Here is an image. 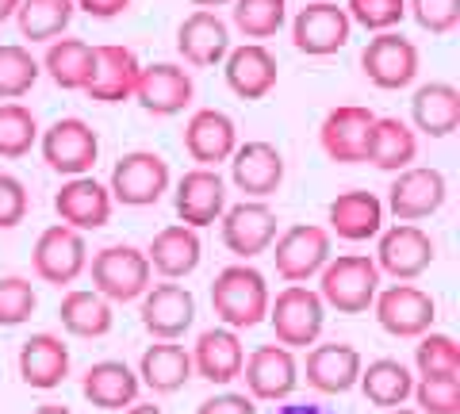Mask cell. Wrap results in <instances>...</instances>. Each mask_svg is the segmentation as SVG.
I'll use <instances>...</instances> for the list:
<instances>
[{
  "instance_id": "cell-1",
  "label": "cell",
  "mask_w": 460,
  "mask_h": 414,
  "mask_svg": "<svg viewBox=\"0 0 460 414\" xmlns=\"http://www.w3.org/2000/svg\"><path fill=\"white\" fill-rule=\"evenodd\" d=\"M269 284L250 261L226 265L211 284V307L215 319L230 330H253L269 315Z\"/></svg>"
},
{
  "instance_id": "cell-2",
  "label": "cell",
  "mask_w": 460,
  "mask_h": 414,
  "mask_svg": "<svg viewBox=\"0 0 460 414\" xmlns=\"http://www.w3.org/2000/svg\"><path fill=\"white\" fill-rule=\"evenodd\" d=\"M380 292V269L368 253H338L319 269V295L338 315H365Z\"/></svg>"
},
{
  "instance_id": "cell-3",
  "label": "cell",
  "mask_w": 460,
  "mask_h": 414,
  "mask_svg": "<svg viewBox=\"0 0 460 414\" xmlns=\"http://www.w3.org/2000/svg\"><path fill=\"white\" fill-rule=\"evenodd\" d=\"M272 334L288 349H307L319 341L323 322H326V304L323 295L307 288V284H288L277 299H269V315Z\"/></svg>"
},
{
  "instance_id": "cell-4",
  "label": "cell",
  "mask_w": 460,
  "mask_h": 414,
  "mask_svg": "<svg viewBox=\"0 0 460 414\" xmlns=\"http://www.w3.org/2000/svg\"><path fill=\"white\" fill-rule=\"evenodd\" d=\"M84 269L93 273V288L104 299H111V304H131V299H138L150 288V277H154L146 250H135V246H127V242L96 250Z\"/></svg>"
},
{
  "instance_id": "cell-5",
  "label": "cell",
  "mask_w": 460,
  "mask_h": 414,
  "mask_svg": "<svg viewBox=\"0 0 460 414\" xmlns=\"http://www.w3.org/2000/svg\"><path fill=\"white\" fill-rule=\"evenodd\" d=\"M111 199L123 207H150L169 192V162L154 150H131L111 165Z\"/></svg>"
},
{
  "instance_id": "cell-6",
  "label": "cell",
  "mask_w": 460,
  "mask_h": 414,
  "mask_svg": "<svg viewBox=\"0 0 460 414\" xmlns=\"http://www.w3.org/2000/svg\"><path fill=\"white\" fill-rule=\"evenodd\" d=\"M89 265V246H84V231H74L66 223H54L39 234L31 250V269L42 284L54 288H69Z\"/></svg>"
},
{
  "instance_id": "cell-7",
  "label": "cell",
  "mask_w": 460,
  "mask_h": 414,
  "mask_svg": "<svg viewBox=\"0 0 460 414\" xmlns=\"http://www.w3.org/2000/svg\"><path fill=\"white\" fill-rule=\"evenodd\" d=\"M272 261H277V277L288 284H307L319 277V269L330 261V231L319 223H296L284 234L272 238Z\"/></svg>"
},
{
  "instance_id": "cell-8",
  "label": "cell",
  "mask_w": 460,
  "mask_h": 414,
  "mask_svg": "<svg viewBox=\"0 0 460 414\" xmlns=\"http://www.w3.org/2000/svg\"><path fill=\"white\" fill-rule=\"evenodd\" d=\"M39 146H42V162H47L54 173H62V177L93 173V165L100 158L96 131L77 116H66V119L50 123L47 131L39 135Z\"/></svg>"
},
{
  "instance_id": "cell-9",
  "label": "cell",
  "mask_w": 460,
  "mask_h": 414,
  "mask_svg": "<svg viewBox=\"0 0 460 414\" xmlns=\"http://www.w3.org/2000/svg\"><path fill=\"white\" fill-rule=\"evenodd\" d=\"M223 246L238 257V261H253V257L269 253L272 238L280 234V219L265 199H242V204L226 207L219 216Z\"/></svg>"
},
{
  "instance_id": "cell-10",
  "label": "cell",
  "mask_w": 460,
  "mask_h": 414,
  "mask_svg": "<svg viewBox=\"0 0 460 414\" xmlns=\"http://www.w3.org/2000/svg\"><path fill=\"white\" fill-rule=\"evenodd\" d=\"M445 196H449V184H445V173L434 165H407L399 169L392 189H387V207L399 223H419L429 219L434 211H441Z\"/></svg>"
},
{
  "instance_id": "cell-11",
  "label": "cell",
  "mask_w": 460,
  "mask_h": 414,
  "mask_svg": "<svg viewBox=\"0 0 460 414\" xmlns=\"http://www.w3.org/2000/svg\"><path fill=\"white\" fill-rule=\"evenodd\" d=\"M372 307H376V322L392 338H419L426 330H434V319H438L434 295L414 288L411 280H399L392 288L376 292Z\"/></svg>"
},
{
  "instance_id": "cell-12",
  "label": "cell",
  "mask_w": 460,
  "mask_h": 414,
  "mask_svg": "<svg viewBox=\"0 0 460 414\" xmlns=\"http://www.w3.org/2000/svg\"><path fill=\"white\" fill-rule=\"evenodd\" d=\"M438 257V246L419 223H395L380 231V250H376V269L395 280H419Z\"/></svg>"
},
{
  "instance_id": "cell-13",
  "label": "cell",
  "mask_w": 460,
  "mask_h": 414,
  "mask_svg": "<svg viewBox=\"0 0 460 414\" xmlns=\"http://www.w3.org/2000/svg\"><path fill=\"white\" fill-rule=\"evenodd\" d=\"M349 31L353 23L341 4H334V0H311L292 20V47L299 54H307V58H326V54H338L349 42Z\"/></svg>"
},
{
  "instance_id": "cell-14",
  "label": "cell",
  "mask_w": 460,
  "mask_h": 414,
  "mask_svg": "<svg viewBox=\"0 0 460 414\" xmlns=\"http://www.w3.org/2000/svg\"><path fill=\"white\" fill-rule=\"evenodd\" d=\"M361 69L384 92L407 89L419 77V47L399 31H376V39H368V47L361 50Z\"/></svg>"
},
{
  "instance_id": "cell-15",
  "label": "cell",
  "mask_w": 460,
  "mask_h": 414,
  "mask_svg": "<svg viewBox=\"0 0 460 414\" xmlns=\"http://www.w3.org/2000/svg\"><path fill=\"white\" fill-rule=\"evenodd\" d=\"M192 96H196V84L189 69L172 66V62H154L138 69L131 100H138V108L150 111V116L169 119V116H181L192 104Z\"/></svg>"
},
{
  "instance_id": "cell-16",
  "label": "cell",
  "mask_w": 460,
  "mask_h": 414,
  "mask_svg": "<svg viewBox=\"0 0 460 414\" xmlns=\"http://www.w3.org/2000/svg\"><path fill=\"white\" fill-rule=\"evenodd\" d=\"M242 380H246V392L250 399H261V403H280L296 392L299 383V361L296 353L272 341V346H261L246 357L242 365Z\"/></svg>"
},
{
  "instance_id": "cell-17",
  "label": "cell",
  "mask_w": 460,
  "mask_h": 414,
  "mask_svg": "<svg viewBox=\"0 0 460 414\" xmlns=\"http://www.w3.org/2000/svg\"><path fill=\"white\" fill-rule=\"evenodd\" d=\"M138 69L142 62L131 47H119V42L93 47V74L81 92H89V100H96V104H123L135 96Z\"/></svg>"
},
{
  "instance_id": "cell-18",
  "label": "cell",
  "mask_w": 460,
  "mask_h": 414,
  "mask_svg": "<svg viewBox=\"0 0 460 414\" xmlns=\"http://www.w3.org/2000/svg\"><path fill=\"white\" fill-rule=\"evenodd\" d=\"M223 77L226 89L238 100H265L280 81V66L277 54H272L265 42H242V47H230L223 58Z\"/></svg>"
},
{
  "instance_id": "cell-19",
  "label": "cell",
  "mask_w": 460,
  "mask_h": 414,
  "mask_svg": "<svg viewBox=\"0 0 460 414\" xmlns=\"http://www.w3.org/2000/svg\"><path fill=\"white\" fill-rule=\"evenodd\" d=\"M138 299H142V307H138L142 326L157 341H177L196 322V295L184 284H172V280L150 284Z\"/></svg>"
},
{
  "instance_id": "cell-20",
  "label": "cell",
  "mask_w": 460,
  "mask_h": 414,
  "mask_svg": "<svg viewBox=\"0 0 460 414\" xmlns=\"http://www.w3.org/2000/svg\"><path fill=\"white\" fill-rule=\"evenodd\" d=\"M230 181L246 199H269L284 184V154L265 138L242 142L230 154Z\"/></svg>"
},
{
  "instance_id": "cell-21",
  "label": "cell",
  "mask_w": 460,
  "mask_h": 414,
  "mask_svg": "<svg viewBox=\"0 0 460 414\" xmlns=\"http://www.w3.org/2000/svg\"><path fill=\"white\" fill-rule=\"evenodd\" d=\"M372 119L376 111H368L361 104H341V108H330L326 119L319 127V142H323V154L338 165H357L365 162V146H368V131H372Z\"/></svg>"
},
{
  "instance_id": "cell-22",
  "label": "cell",
  "mask_w": 460,
  "mask_h": 414,
  "mask_svg": "<svg viewBox=\"0 0 460 414\" xmlns=\"http://www.w3.org/2000/svg\"><path fill=\"white\" fill-rule=\"evenodd\" d=\"M115 199L108 192V184H100L96 177L81 173V177H66V184L54 196V211L58 219L74 231H100L111 219Z\"/></svg>"
},
{
  "instance_id": "cell-23",
  "label": "cell",
  "mask_w": 460,
  "mask_h": 414,
  "mask_svg": "<svg viewBox=\"0 0 460 414\" xmlns=\"http://www.w3.org/2000/svg\"><path fill=\"white\" fill-rule=\"evenodd\" d=\"M361 353L349 341H314L307 349V361H304V373L307 383L323 395H345L349 388H357V376H361Z\"/></svg>"
},
{
  "instance_id": "cell-24",
  "label": "cell",
  "mask_w": 460,
  "mask_h": 414,
  "mask_svg": "<svg viewBox=\"0 0 460 414\" xmlns=\"http://www.w3.org/2000/svg\"><path fill=\"white\" fill-rule=\"evenodd\" d=\"M172 204H177L181 223H189V226L199 231V226L219 223V216L226 211V184H223V177L215 173V169L196 165L177 181Z\"/></svg>"
},
{
  "instance_id": "cell-25",
  "label": "cell",
  "mask_w": 460,
  "mask_h": 414,
  "mask_svg": "<svg viewBox=\"0 0 460 414\" xmlns=\"http://www.w3.org/2000/svg\"><path fill=\"white\" fill-rule=\"evenodd\" d=\"M234 146H238V127L219 108H199L184 123V150H189V158L196 165H208V169L223 165L230 162Z\"/></svg>"
},
{
  "instance_id": "cell-26",
  "label": "cell",
  "mask_w": 460,
  "mask_h": 414,
  "mask_svg": "<svg viewBox=\"0 0 460 414\" xmlns=\"http://www.w3.org/2000/svg\"><path fill=\"white\" fill-rule=\"evenodd\" d=\"M177 50L189 66H219L230 50V27L215 8H196L177 27Z\"/></svg>"
},
{
  "instance_id": "cell-27",
  "label": "cell",
  "mask_w": 460,
  "mask_h": 414,
  "mask_svg": "<svg viewBox=\"0 0 460 414\" xmlns=\"http://www.w3.org/2000/svg\"><path fill=\"white\" fill-rule=\"evenodd\" d=\"M20 380L35 392H54L62 388L69 376V346L58 334H31L20 346L16 357Z\"/></svg>"
},
{
  "instance_id": "cell-28",
  "label": "cell",
  "mask_w": 460,
  "mask_h": 414,
  "mask_svg": "<svg viewBox=\"0 0 460 414\" xmlns=\"http://www.w3.org/2000/svg\"><path fill=\"white\" fill-rule=\"evenodd\" d=\"M242 365H246V349H242L238 330L230 326H211L196 338L192 346V373L208 383H230L242 376Z\"/></svg>"
},
{
  "instance_id": "cell-29",
  "label": "cell",
  "mask_w": 460,
  "mask_h": 414,
  "mask_svg": "<svg viewBox=\"0 0 460 414\" xmlns=\"http://www.w3.org/2000/svg\"><path fill=\"white\" fill-rule=\"evenodd\" d=\"M326 223H330V234H338L345 242H368L384 231V199L365 189L338 192L330 199Z\"/></svg>"
},
{
  "instance_id": "cell-30",
  "label": "cell",
  "mask_w": 460,
  "mask_h": 414,
  "mask_svg": "<svg viewBox=\"0 0 460 414\" xmlns=\"http://www.w3.org/2000/svg\"><path fill=\"white\" fill-rule=\"evenodd\" d=\"M199 257H204V246H199L196 226H189V223H172L165 231H157L146 250L150 269L165 280H184L189 273H196Z\"/></svg>"
},
{
  "instance_id": "cell-31",
  "label": "cell",
  "mask_w": 460,
  "mask_h": 414,
  "mask_svg": "<svg viewBox=\"0 0 460 414\" xmlns=\"http://www.w3.org/2000/svg\"><path fill=\"white\" fill-rule=\"evenodd\" d=\"M142 380L127 361H96L81 376V392L96 410H127L138 399Z\"/></svg>"
},
{
  "instance_id": "cell-32",
  "label": "cell",
  "mask_w": 460,
  "mask_h": 414,
  "mask_svg": "<svg viewBox=\"0 0 460 414\" xmlns=\"http://www.w3.org/2000/svg\"><path fill=\"white\" fill-rule=\"evenodd\" d=\"M419 158V135L411 123H402L399 116H376L368 131V146H365V162L384 169V173H399Z\"/></svg>"
},
{
  "instance_id": "cell-33",
  "label": "cell",
  "mask_w": 460,
  "mask_h": 414,
  "mask_svg": "<svg viewBox=\"0 0 460 414\" xmlns=\"http://www.w3.org/2000/svg\"><path fill=\"white\" fill-rule=\"evenodd\" d=\"M411 123L426 138H449L460 127V89L449 81H429L411 100Z\"/></svg>"
},
{
  "instance_id": "cell-34",
  "label": "cell",
  "mask_w": 460,
  "mask_h": 414,
  "mask_svg": "<svg viewBox=\"0 0 460 414\" xmlns=\"http://www.w3.org/2000/svg\"><path fill=\"white\" fill-rule=\"evenodd\" d=\"M138 380L157 395L181 392L192 380V353L177 341H154L138 361Z\"/></svg>"
},
{
  "instance_id": "cell-35",
  "label": "cell",
  "mask_w": 460,
  "mask_h": 414,
  "mask_svg": "<svg viewBox=\"0 0 460 414\" xmlns=\"http://www.w3.org/2000/svg\"><path fill=\"white\" fill-rule=\"evenodd\" d=\"M58 319L74 338H104L111 330V299H104L96 288H69L58 307Z\"/></svg>"
},
{
  "instance_id": "cell-36",
  "label": "cell",
  "mask_w": 460,
  "mask_h": 414,
  "mask_svg": "<svg viewBox=\"0 0 460 414\" xmlns=\"http://www.w3.org/2000/svg\"><path fill=\"white\" fill-rule=\"evenodd\" d=\"M357 388L365 392V399L372 407H402L414 392V376L411 368L402 361H392V357H380V361H372L368 368H361V376H357Z\"/></svg>"
},
{
  "instance_id": "cell-37",
  "label": "cell",
  "mask_w": 460,
  "mask_h": 414,
  "mask_svg": "<svg viewBox=\"0 0 460 414\" xmlns=\"http://www.w3.org/2000/svg\"><path fill=\"white\" fill-rule=\"evenodd\" d=\"M42 69L50 74L58 89H84V81L93 74V47L84 39H50Z\"/></svg>"
},
{
  "instance_id": "cell-38",
  "label": "cell",
  "mask_w": 460,
  "mask_h": 414,
  "mask_svg": "<svg viewBox=\"0 0 460 414\" xmlns=\"http://www.w3.org/2000/svg\"><path fill=\"white\" fill-rule=\"evenodd\" d=\"M74 0H20L16 8V23L20 35L31 42H50L62 39V31L74 20Z\"/></svg>"
},
{
  "instance_id": "cell-39",
  "label": "cell",
  "mask_w": 460,
  "mask_h": 414,
  "mask_svg": "<svg viewBox=\"0 0 460 414\" xmlns=\"http://www.w3.org/2000/svg\"><path fill=\"white\" fill-rule=\"evenodd\" d=\"M230 4H234L230 20L253 42L272 39L288 20V0H230Z\"/></svg>"
},
{
  "instance_id": "cell-40",
  "label": "cell",
  "mask_w": 460,
  "mask_h": 414,
  "mask_svg": "<svg viewBox=\"0 0 460 414\" xmlns=\"http://www.w3.org/2000/svg\"><path fill=\"white\" fill-rule=\"evenodd\" d=\"M39 142V119L23 104H0V158H27Z\"/></svg>"
},
{
  "instance_id": "cell-41",
  "label": "cell",
  "mask_w": 460,
  "mask_h": 414,
  "mask_svg": "<svg viewBox=\"0 0 460 414\" xmlns=\"http://www.w3.org/2000/svg\"><path fill=\"white\" fill-rule=\"evenodd\" d=\"M42 66L31 58V50L20 42H0V96L20 100L35 89Z\"/></svg>"
},
{
  "instance_id": "cell-42",
  "label": "cell",
  "mask_w": 460,
  "mask_h": 414,
  "mask_svg": "<svg viewBox=\"0 0 460 414\" xmlns=\"http://www.w3.org/2000/svg\"><path fill=\"white\" fill-rule=\"evenodd\" d=\"M414 368L419 376H460V346L449 334L426 330L414 346Z\"/></svg>"
},
{
  "instance_id": "cell-43",
  "label": "cell",
  "mask_w": 460,
  "mask_h": 414,
  "mask_svg": "<svg viewBox=\"0 0 460 414\" xmlns=\"http://www.w3.org/2000/svg\"><path fill=\"white\" fill-rule=\"evenodd\" d=\"M349 23H361L365 31H395L407 16V0H345Z\"/></svg>"
},
{
  "instance_id": "cell-44",
  "label": "cell",
  "mask_w": 460,
  "mask_h": 414,
  "mask_svg": "<svg viewBox=\"0 0 460 414\" xmlns=\"http://www.w3.org/2000/svg\"><path fill=\"white\" fill-rule=\"evenodd\" d=\"M39 295L27 277H0V326H23L35 315Z\"/></svg>"
},
{
  "instance_id": "cell-45",
  "label": "cell",
  "mask_w": 460,
  "mask_h": 414,
  "mask_svg": "<svg viewBox=\"0 0 460 414\" xmlns=\"http://www.w3.org/2000/svg\"><path fill=\"white\" fill-rule=\"evenodd\" d=\"M411 395L422 414H460V376H422Z\"/></svg>"
},
{
  "instance_id": "cell-46",
  "label": "cell",
  "mask_w": 460,
  "mask_h": 414,
  "mask_svg": "<svg viewBox=\"0 0 460 414\" xmlns=\"http://www.w3.org/2000/svg\"><path fill=\"white\" fill-rule=\"evenodd\" d=\"M407 12L429 35H449L460 23V0H407Z\"/></svg>"
},
{
  "instance_id": "cell-47",
  "label": "cell",
  "mask_w": 460,
  "mask_h": 414,
  "mask_svg": "<svg viewBox=\"0 0 460 414\" xmlns=\"http://www.w3.org/2000/svg\"><path fill=\"white\" fill-rule=\"evenodd\" d=\"M31 211V196H27V184L12 173H0V231H12L20 226Z\"/></svg>"
},
{
  "instance_id": "cell-48",
  "label": "cell",
  "mask_w": 460,
  "mask_h": 414,
  "mask_svg": "<svg viewBox=\"0 0 460 414\" xmlns=\"http://www.w3.org/2000/svg\"><path fill=\"white\" fill-rule=\"evenodd\" d=\"M196 414H257L253 410V399L242 395V392H223V395H211L196 407Z\"/></svg>"
},
{
  "instance_id": "cell-49",
  "label": "cell",
  "mask_w": 460,
  "mask_h": 414,
  "mask_svg": "<svg viewBox=\"0 0 460 414\" xmlns=\"http://www.w3.org/2000/svg\"><path fill=\"white\" fill-rule=\"evenodd\" d=\"M74 8H81L93 20H115L131 8V0H74Z\"/></svg>"
},
{
  "instance_id": "cell-50",
  "label": "cell",
  "mask_w": 460,
  "mask_h": 414,
  "mask_svg": "<svg viewBox=\"0 0 460 414\" xmlns=\"http://www.w3.org/2000/svg\"><path fill=\"white\" fill-rule=\"evenodd\" d=\"M127 414H165V410H162V407H154V403H138V399H135V403L127 407Z\"/></svg>"
},
{
  "instance_id": "cell-51",
  "label": "cell",
  "mask_w": 460,
  "mask_h": 414,
  "mask_svg": "<svg viewBox=\"0 0 460 414\" xmlns=\"http://www.w3.org/2000/svg\"><path fill=\"white\" fill-rule=\"evenodd\" d=\"M16 8H20V0H0V23L16 16Z\"/></svg>"
},
{
  "instance_id": "cell-52",
  "label": "cell",
  "mask_w": 460,
  "mask_h": 414,
  "mask_svg": "<svg viewBox=\"0 0 460 414\" xmlns=\"http://www.w3.org/2000/svg\"><path fill=\"white\" fill-rule=\"evenodd\" d=\"M31 414H74L69 407H62V403H42L39 410H31Z\"/></svg>"
},
{
  "instance_id": "cell-53",
  "label": "cell",
  "mask_w": 460,
  "mask_h": 414,
  "mask_svg": "<svg viewBox=\"0 0 460 414\" xmlns=\"http://www.w3.org/2000/svg\"><path fill=\"white\" fill-rule=\"evenodd\" d=\"M280 414H326L323 407H284Z\"/></svg>"
},
{
  "instance_id": "cell-54",
  "label": "cell",
  "mask_w": 460,
  "mask_h": 414,
  "mask_svg": "<svg viewBox=\"0 0 460 414\" xmlns=\"http://www.w3.org/2000/svg\"><path fill=\"white\" fill-rule=\"evenodd\" d=\"M196 8H223V4H230V0H192Z\"/></svg>"
},
{
  "instance_id": "cell-55",
  "label": "cell",
  "mask_w": 460,
  "mask_h": 414,
  "mask_svg": "<svg viewBox=\"0 0 460 414\" xmlns=\"http://www.w3.org/2000/svg\"><path fill=\"white\" fill-rule=\"evenodd\" d=\"M387 414H422V410H414V407H392Z\"/></svg>"
}]
</instances>
